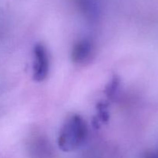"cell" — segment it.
<instances>
[{"instance_id":"cell-1","label":"cell","mask_w":158,"mask_h":158,"mask_svg":"<svg viewBox=\"0 0 158 158\" xmlns=\"http://www.w3.org/2000/svg\"><path fill=\"white\" fill-rule=\"evenodd\" d=\"M88 136L86 120L80 115L72 114L66 117L58 137V146L64 152H72L83 145Z\"/></svg>"},{"instance_id":"cell-2","label":"cell","mask_w":158,"mask_h":158,"mask_svg":"<svg viewBox=\"0 0 158 158\" xmlns=\"http://www.w3.org/2000/svg\"><path fill=\"white\" fill-rule=\"evenodd\" d=\"M49 70V60L47 50L44 45L37 43L33 49V79L36 82H42L47 77Z\"/></svg>"},{"instance_id":"cell-3","label":"cell","mask_w":158,"mask_h":158,"mask_svg":"<svg viewBox=\"0 0 158 158\" xmlns=\"http://www.w3.org/2000/svg\"><path fill=\"white\" fill-rule=\"evenodd\" d=\"M94 45L90 40L83 39L75 43L71 52V60L77 64H84L94 55Z\"/></svg>"}]
</instances>
